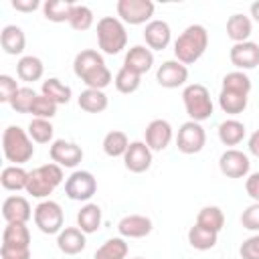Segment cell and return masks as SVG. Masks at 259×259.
<instances>
[{"label":"cell","mask_w":259,"mask_h":259,"mask_svg":"<svg viewBox=\"0 0 259 259\" xmlns=\"http://www.w3.org/2000/svg\"><path fill=\"white\" fill-rule=\"evenodd\" d=\"M2 245L8 247H30V231L26 223H6L2 231Z\"/></svg>","instance_id":"29"},{"label":"cell","mask_w":259,"mask_h":259,"mask_svg":"<svg viewBox=\"0 0 259 259\" xmlns=\"http://www.w3.org/2000/svg\"><path fill=\"white\" fill-rule=\"evenodd\" d=\"M247 101H249V95H243V93H235V91H223L219 93V107L229 113V115H237V113H243L245 107H247Z\"/></svg>","instance_id":"36"},{"label":"cell","mask_w":259,"mask_h":259,"mask_svg":"<svg viewBox=\"0 0 259 259\" xmlns=\"http://www.w3.org/2000/svg\"><path fill=\"white\" fill-rule=\"evenodd\" d=\"M36 95H38V93H36L32 87H20L18 93H16V95L12 97V101H10V107H12L16 113H30Z\"/></svg>","instance_id":"41"},{"label":"cell","mask_w":259,"mask_h":259,"mask_svg":"<svg viewBox=\"0 0 259 259\" xmlns=\"http://www.w3.org/2000/svg\"><path fill=\"white\" fill-rule=\"evenodd\" d=\"M73 6V0H47L42 4V14L51 22H69Z\"/></svg>","instance_id":"32"},{"label":"cell","mask_w":259,"mask_h":259,"mask_svg":"<svg viewBox=\"0 0 259 259\" xmlns=\"http://www.w3.org/2000/svg\"><path fill=\"white\" fill-rule=\"evenodd\" d=\"M113 85H115V89H117L119 93L132 95V93H136V91L140 89V85H142V75H138V73H134V71H130V69H125V67H121V69L115 73V77H113Z\"/></svg>","instance_id":"37"},{"label":"cell","mask_w":259,"mask_h":259,"mask_svg":"<svg viewBox=\"0 0 259 259\" xmlns=\"http://www.w3.org/2000/svg\"><path fill=\"white\" fill-rule=\"evenodd\" d=\"M34 225L38 227L40 233L45 235H59L65 227V214H63V208L59 202L51 200V198H45L40 200L36 206H34Z\"/></svg>","instance_id":"7"},{"label":"cell","mask_w":259,"mask_h":259,"mask_svg":"<svg viewBox=\"0 0 259 259\" xmlns=\"http://www.w3.org/2000/svg\"><path fill=\"white\" fill-rule=\"evenodd\" d=\"M101 146H103V152H105L109 158H123L125 152H127V148H130V140H127L125 132H121V130H111V132L105 134Z\"/></svg>","instance_id":"30"},{"label":"cell","mask_w":259,"mask_h":259,"mask_svg":"<svg viewBox=\"0 0 259 259\" xmlns=\"http://www.w3.org/2000/svg\"><path fill=\"white\" fill-rule=\"evenodd\" d=\"M182 103H184V109H186L188 117L192 121H198V123L210 119V115L214 111L210 93H208V89L202 83H190V85H186L182 89Z\"/></svg>","instance_id":"6"},{"label":"cell","mask_w":259,"mask_h":259,"mask_svg":"<svg viewBox=\"0 0 259 259\" xmlns=\"http://www.w3.org/2000/svg\"><path fill=\"white\" fill-rule=\"evenodd\" d=\"M219 140L223 146H239L243 140H245V123L239 121V119H225L219 123Z\"/></svg>","instance_id":"26"},{"label":"cell","mask_w":259,"mask_h":259,"mask_svg":"<svg viewBox=\"0 0 259 259\" xmlns=\"http://www.w3.org/2000/svg\"><path fill=\"white\" fill-rule=\"evenodd\" d=\"M206 144V132L198 121H184L176 134V146L182 154H198Z\"/></svg>","instance_id":"10"},{"label":"cell","mask_w":259,"mask_h":259,"mask_svg":"<svg viewBox=\"0 0 259 259\" xmlns=\"http://www.w3.org/2000/svg\"><path fill=\"white\" fill-rule=\"evenodd\" d=\"M219 170L227 178H247L251 170V160L245 152L237 148H229L219 158Z\"/></svg>","instance_id":"11"},{"label":"cell","mask_w":259,"mask_h":259,"mask_svg":"<svg viewBox=\"0 0 259 259\" xmlns=\"http://www.w3.org/2000/svg\"><path fill=\"white\" fill-rule=\"evenodd\" d=\"M95 22V16H93V10L85 4H75L73 6V12H71V18H69V26L73 30H89Z\"/></svg>","instance_id":"40"},{"label":"cell","mask_w":259,"mask_h":259,"mask_svg":"<svg viewBox=\"0 0 259 259\" xmlns=\"http://www.w3.org/2000/svg\"><path fill=\"white\" fill-rule=\"evenodd\" d=\"M40 93L47 95L49 99H53L57 105H67V103L71 101V97H73L71 87L65 85V83H63L61 79H57V77L45 79L42 85H40Z\"/></svg>","instance_id":"28"},{"label":"cell","mask_w":259,"mask_h":259,"mask_svg":"<svg viewBox=\"0 0 259 259\" xmlns=\"http://www.w3.org/2000/svg\"><path fill=\"white\" fill-rule=\"evenodd\" d=\"M77 105L87 113H101L107 109L109 99H107L105 91H101V89H85L77 97Z\"/></svg>","instance_id":"27"},{"label":"cell","mask_w":259,"mask_h":259,"mask_svg":"<svg viewBox=\"0 0 259 259\" xmlns=\"http://www.w3.org/2000/svg\"><path fill=\"white\" fill-rule=\"evenodd\" d=\"M251 32H253V22H251L249 16L239 14V12L233 14V16H229V20H227V36H229L235 45L249 40Z\"/></svg>","instance_id":"25"},{"label":"cell","mask_w":259,"mask_h":259,"mask_svg":"<svg viewBox=\"0 0 259 259\" xmlns=\"http://www.w3.org/2000/svg\"><path fill=\"white\" fill-rule=\"evenodd\" d=\"M247 150H249V154H253L255 158H259V130H255V132L249 136V140H247Z\"/></svg>","instance_id":"49"},{"label":"cell","mask_w":259,"mask_h":259,"mask_svg":"<svg viewBox=\"0 0 259 259\" xmlns=\"http://www.w3.org/2000/svg\"><path fill=\"white\" fill-rule=\"evenodd\" d=\"M152 65H154V51H150L146 45H134L132 49H127L123 57V67L138 75L148 73Z\"/></svg>","instance_id":"20"},{"label":"cell","mask_w":259,"mask_h":259,"mask_svg":"<svg viewBox=\"0 0 259 259\" xmlns=\"http://www.w3.org/2000/svg\"><path fill=\"white\" fill-rule=\"evenodd\" d=\"M18 89H20V85H18V81H16L14 77H10V75H0V101H2V103H8V105H10L12 97L18 93Z\"/></svg>","instance_id":"43"},{"label":"cell","mask_w":259,"mask_h":259,"mask_svg":"<svg viewBox=\"0 0 259 259\" xmlns=\"http://www.w3.org/2000/svg\"><path fill=\"white\" fill-rule=\"evenodd\" d=\"M221 89L223 91H235V93H243V95H249L251 93V79L245 71H231L223 77V83H221Z\"/></svg>","instance_id":"38"},{"label":"cell","mask_w":259,"mask_h":259,"mask_svg":"<svg viewBox=\"0 0 259 259\" xmlns=\"http://www.w3.org/2000/svg\"><path fill=\"white\" fill-rule=\"evenodd\" d=\"M152 154L154 152L148 148V144L144 140H134V142H130V148L123 156V166L134 174H142V172L150 170Z\"/></svg>","instance_id":"15"},{"label":"cell","mask_w":259,"mask_h":259,"mask_svg":"<svg viewBox=\"0 0 259 259\" xmlns=\"http://www.w3.org/2000/svg\"><path fill=\"white\" fill-rule=\"evenodd\" d=\"M245 190L253 198V202H259V172H253L245 180Z\"/></svg>","instance_id":"47"},{"label":"cell","mask_w":259,"mask_h":259,"mask_svg":"<svg viewBox=\"0 0 259 259\" xmlns=\"http://www.w3.org/2000/svg\"><path fill=\"white\" fill-rule=\"evenodd\" d=\"M16 75H18L20 81L34 83L45 75V65L34 55H22L18 59V63H16Z\"/></svg>","instance_id":"24"},{"label":"cell","mask_w":259,"mask_h":259,"mask_svg":"<svg viewBox=\"0 0 259 259\" xmlns=\"http://www.w3.org/2000/svg\"><path fill=\"white\" fill-rule=\"evenodd\" d=\"M241 225H243V229H247V231L259 233V202L249 204V206L241 212Z\"/></svg>","instance_id":"44"},{"label":"cell","mask_w":259,"mask_h":259,"mask_svg":"<svg viewBox=\"0 0 259 259\" xmlns=\"http://www.w3.org/2000/svg\"><path fill=\"white\" fill-rule=\"evenodd\" d=\"M156 81L164 89H178L188 81V67L176 59L164 61L156 71Z\"/></svg>","instance_id":"13"},{"label":"cell","mask_w":259,"mask_h":259,"mask_svg":"<svg viewBox=\"0 0 259 259\" xmlns=\"http://www.w3.org/2000/svg\"><path fill=\"white\" fill-rule=\"evenodd\" d=\"M132 259H146V257H132Z\"/></svg>","instance_id":"51"},{"label":"cell","mask_w":259,"mask_h":259,"mask_svg":"<svg viewBox=\"0 0 259 259\" xmlns=\"http://www.w3.org/2000/svg\"><path fill=\"white\" fill-rule=\"evenodd\" d=\"M208 47V32L202 24H190L186 26L178 38L174 40V57L182 65H192L196 63Z\"/></svg>","instance_id":"2"},{"label":"cell","mask_w":259,"mask_h":259,"mask_svg":"<svg viewBox=\"0 0 259 259\" xmlns=\"http://www.w3.org/2000/svg\"><path fill=\"white\" fill-rule=\"evenodd\" d=\"M65 180V172L59 164L49 162L42 166H36L34 170L28 172V184H26V192L32 198H40L45 200L49 194L55 192V188Z\"/></svg>","instance_id":"4"},{"label":"cell","mask_w":259,"mask_h":259,"mask_svg":"<svg viewBox=\"0 0 259 259\" xmlns=\"http://www.w3.org/2000/svg\"><path fill=\"white\" fill-rule=\"evenodd\" d=\"M144 40L150 51H164L172 40V28L166 20H150L144 28Z\"/></svg>","instance_id":"18"},{"label":"cell","mask_w":259,"mask_h":259,"mask_svg":"<svg viewBox=\"0 0 259 259\" xmlns=\"http://www.w3.org/2000/svg\"><path fill=\"white\" fill-rule=\"evenodd\" d=\"M154 10L156 6L152 0H117L115 4L117 18L130 26L148 24L150 20H154Z\"/></svg>","instance_id":"8"},{"label":"cell","mask_w":259,"mask_h":259,"mask_svg":"<svg viewBox=\"0 0 259 259\" xmlns=\"http://www.w3.org/2000/svg\"><path fill=\"white\" fill-rule=\"evenodd\" d=\"M2 152L10 164L22 166L34 156L32 138L20 125H8L2 134Z\"/></svg>","instance_id":"3"},{"label":"cell","mask_w":259,"mask_h":259,"mask_svg":"<svg viewBox=\"0 0 259 259\" xmlns=\"http://www.w3.org/2000/svg\"><path fill=\"white\" fill-rule=\"evenodd\" d=\"M217 241H219V233H212V231H208L196 223L188 229V243L196 251H208L217 245Z\"/></svg>","instance_id":"33"},{"label":"cell","mask_w":259,"mask_h":259,"mask_svg":"<svg viewBox=\"0 0 259 259\" xmlns=\"http://www.w3.org/2000/svg\"><path fill=\"white\" fill-rule=\"evenodd\" d=\"M174 138V130L170 125V121L166 119H152L148 125H146V132H144V142L148 144V148L152 152H162L170 146Z\"/></svg>","instance_id":"14"},{"label":"cell","mask_w":259,"mask_h":259,"mask_svg":"<svg viewBox=\"0 0 259 259\" xmlns=\"http://www.w3.org/2000/svg\"><path fill=\"white\" fill-rule=\"evenodd\" d=\"M97 45L105 55H117L127 47L125 24L117 16H103L97 20Z\"/></svg>","instance_id":"5"},{"label":"cell","mask_w":259,"mask_h":259,"mask_svg":"<svg viewBox=\"0 0 259 259\" xmlns=\"http://www.w3.org/2000/svg\"><path fill=\"white\" fill-rule=\"evenodd\" d=\"M73 71L87 85V89L103 91L113 81V75L107 69L103 55L95 49H85V51L77 53L73 59Z\"/></svg>","instance_id":"1"},{"label":"cell","mask_w":259,"mask_h":259,"mask_svg":"<svg viewBox=\"0 0 259 259\" xmlns=\"http://www.w3.org/2000/svg\"><path fill=\"white\" fill-rule=\"evenodd\" d=\"M97 192V180L89 170H75L65 180V194L77 202H89Z\"/></svg>","instance_id":"9"},{"label":"cell","mask_w":259,"mask_h":259,"mask_svg":"<svg viewBox=\"0 0 259 259\" xmlns=\"http://www.w3.org/2000/svg\"><path fill=\"white\" fill-rule=\"evenodd\" d=\"M130 253V247L123 237H111L107 239L93 255V259H125Z\"/></svg>","instance_id":"34"},{"label":"cell","mask_w":259,"mask_h":259,"mask_svg":"<svg viewBox=\"0 0 259 259\" xmlns=\"http://www.w3.org/2000/svg\"><path fill=\"white\" fill-rule=\"evenodd\" d=\"M57 107L59 105L53 99H49L47 95L38 93L36 99H34V103H32L30 113H32V117H38V119H53L57 115Z\"/></svg>","instance_id":"42"},{"label":"cell","mask_w":259,"mask_h":259,"mask_svg":"<svg viewBox=\"0 0 259 259\" xmlns=\"http://www.w3.org/2000/svg\"><path fill=\"white\" fill-rule=\"evenodd\" d=\"M101 221H103L101 208H99V204H95V202H85V204L79 208V212H77V227H79L85 235L97 233L99 227H101Z\"/></svg>","instance_id":"23"},{"label":"cell","mask_w":259,"mask_h":259,"mask_svg":"<svg viewBox=\"0 0 259 259\" xmlns=\"http://www.w3.org/2000/svg\"><path fill=\"white\" fill-rule=\"evenodd\" d=\"M0 259H30V247H0Z\"/></svg>","instance_id":"46"},{"label":"cell","mask_w":259,"mask_h":259,"mask_svg":"<svg viewBox=\"0 0 259 259\" xmlns=\"http://www.w3.org/2000/svg\"><path fill=\"white\" fill-rule=\"evenodd\" d=\"M0 47L6 55H22L26 47V34L16 24H6L0 30Z\"/></svg>","instance_id":"22"},{"label":"cell","mask_w":259,"mask_h":259,"mask_svg":"<svg viewBox=\"0 0 259 259\" xmlns=\"http://www.w3.org/2000/svg\"><path fill=\"white\" fill-rule=\"evenodd\" d=\"M32 214L34 208H30V202L24 196L12 194L2 202V217L6 223H28Z\"/></svg>","instance_id":"19"},{"label":"cell","mask_w":259,"mask_h":259,"mask_svg":"<svg viewBox=\"0 0 259 259\" xmlns=\"http://www.w3.org/2000/svg\"><path fill=\"white\" fill-rule=\"evenodd\" d=\"M154 229V223L146 214H125L117 223V233L123 239H142L148 237Z\"/></svg>","instance_id":"17"},{"label":"cell","mask_w":259,"mask_h":259,"mask_svg":"<svg viewBox=\"0 0 259 259\" xmlns=\"http://www.w3.org/2000/svg\"><path fill=\"white\" fill-rule=\"evenodd\" d=\"M196 225L212 231V233H221L225 227V214L219 206H202L196 214Z\"/></svg>","instance_id":"35"},{"label":"cell","mask_w":259,"mask_h":259,"mask_svg":"<svg viewBox=\"0 0 259 259\" xmlns=\"http://www.w3.org/2000/svg\"><path fill=\"white\" fill-rule=\"evenodd\" d=\"M28 136L32 138L34 144H53V134H55V127L51 123V119H38V117H32L30 123H28Z\"/></svg>","instance_id":"39"},{"label":"cell","mask_w":259,"mask_h":259,"mask_svg":"<svg viewBox=\"0 0 259 259\" xmlns=\"http://www.w3.org/2000/svg\"><path fill=\"white\" fill-rule=\"evenodd\" d=\"M49 156L61 168H77L83 160V148L69 140H55L49 148Z\"/></svg>","instance_id":"12"},{"label":"cell","mask_w":259,"mask_h":259,"mask_svg":"<svg viewBox=\"0 0 259 259\" xmlns=\"http://www.w3.org/2000/svg\"><path fill=\"white\" fill-rule=\"evenodd\" d=\"M12 8L18 12H34L36 8H40L38 0H12Z\"/></svg>","instance_id":"48"},{"label":"cell","mask_w":259,"mask_h":259,"mask_svg":"<svg viewBox=\"0 0 259 259\" xmlns=\"http://www.w3.org/2000/svg\"><path fill=\"white\" fill-rule=\"evenodd\" d=\"M241 259H259V233L247 237L239 247Z\"/></svg>","instance_id":"45"},{"label":"cell","mask_w":259,"mask_h":259,"mask_svg":"<svg viewBox=\"0 0 259 259\" xmlns=\"http://www.w3.org/2000/svg\"><path fill=\"white\" fill-rule=\"evenodd\" d=\"M249 12H251L253 20H255V22H259V0H257V2H253V4L249 6Z\"/></svg>","instance_id":"50"},{"label":"cell","mask_w":259,"mask_h":259,"mask_svg":"<svg viewBox=\"0 0 259 259\" xmlns=\"http://www.w3.org/2000/svg\"><path fill=\"white\" fill-rule=\"evenodd\" d=\"M87 235L79 229V227H65L59 235H57V247L61 253L65 255H77L85 249L87 245Z\"/></svg>","instance_id":"21"},{"label":"cell","mask_w":259,"mask_h":259,"mask_svg":"<svg viewBox=\"0 0 259 259\" xmlns=\"http://www.w3.org/2000/svg\"><path fill=\"white\" fill-rule=\"evenodd\" d=\"M231 63L237 67V71H249L259 65V45L253 40L237 42L229 51Z\"/></svg>","instance_id":"16"},{"label":"cell","mask_w":259,"mask_h":259,"mask_svg":"<svg viewBox=\"0 0 259 259\" xmlns=\"http://www.w3.org/2000/svg\"><path fill=\"white\" fill-rule=\"evenodd\" d=\"M0 182L6 190L10 192H18V190H26V184H28V172L22 168V166H6L0 174Z\"/></svg>","instance_id":"31"}]
</instances>
